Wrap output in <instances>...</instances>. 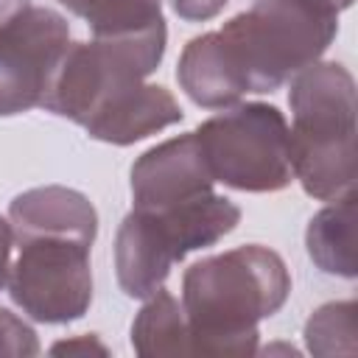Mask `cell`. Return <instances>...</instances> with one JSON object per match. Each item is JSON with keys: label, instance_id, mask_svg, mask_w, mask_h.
Wrapping results in <instances>:
<instances>
[{"label": "cell", "instance_id": "14", "mask_svg": "<svg viewBox=\"0 0 358 358\" xmlns=\"http://www.w3.org/2000/svg\"><path fill=\"white\" fill-rule=\"evenodd\" d=\"M305 246L319 271L352 280L358 271L355 263V193L333 199L319 210L305 232Z\"/></svg>", "mask_w": 358, "mask_h": 358}, {"label": "cell", "instance_id": "24", "mask_svg": "<svg viewBox=\"0 0 358 358\" xmlns=\"http://www.w3.org/2000/svg\"><path fill=\"white\" fill-rule=\"evenodd\" d=\"M330 3H333V6L338 8V11H341V8H350V6H352V0H330Z\"/></svg>", "mask_w": 358, "mask_h": 358}, {"label": "cell", "instance_id": "10", "mask_svg": "<svg viewBox=\"0 0 358 358\" xmlns=\"http://www.w3.org/2000/svg\"><path fill=\"white\" fill-rule=\"evenodd\" d=\"M185 117L179 101L162 84L134 81L115 90L81 126L92 140L112 145H131L157 134Z\"/></svg>", "mask_w": 358, "mask_h": 358}, {"label": "cell", "instance_id": "16", "mask_svg": "<svg viewBox=\"0 0 358 358\" xmlns=\"http://www.w3.org/2000/svg\"><path fill=\"white\" fill-rule=\"evenodd\" d=\"M70 14L81 17L92 36H117L165 22L159 0H59Z\"/></svg>", "mask_w": 358, "mask_h": 358}, {"label": "cell", "instance_id": "9", "mask_svg": "<svg viewBox=\"0 0 358 358\" xmlns=\"http://www.w3.org/2000/svg\"><path fill=\"white\" fill-rule=\"evenodd\" d=\"M8 224L17 243L34 238H62L92 246L98 235V213L92 201L62 185L31 187L8 204Z\"/></svg>", "mask_w": 358, "mask_h": 358}, {"label": "cell", "instance_id": "8", "mask_svg": "<svg viewBox=\"0 0 358 358\" xmlns=\"http://www.w3.org/2000/svg\"><path fill=\"white\" fill-rule=\"evenodd\" d=\"M213 173L196 140V131L171 137L131 165V199L137 210H171L213 193Z\"/></svg>", "mask_w": 358, "mask_h": 358}, {"label": "cell", "instance_id": "12", "mask_svg": "<svg viewBox=\"0 0 358 358\" xmlns=\"http://www.w3.org/2000/svg\"><path fill=\"white\" fill-rule=\"evenodd\" d=\"M176 81L185 95L204 109L235 106L249 92L238 59L221 31L193 36L185 45L176 64Z\"/></svg>", "mask_w": 358, "mask_h": 358}, {"label": "cell", "instance_id": "3", "mask_svg": "<svg viewBox=\"0 0 358 358\" xmlns=\"http://www.w3.org/2000/svg\"><path fill=\"white\" fill-rule=\"evenodd\" d=\"M336 34L338 8L330 0H255L221 28L249 92L280 90L319 62Z\"/></svg>", "mask_w": 358, "mask_h": 358}, {"label": "cell", "instance_id": "19", "mask_svg": "<svg viewBox=\"0 0 358 358\" xmlns=\"http://www.w3.org/2000/svg\"><path fill=\"white\" fill-rule=\"evenodd\" d=\"M229 0H171L173 11L187 22H207L224 11Z\"/></svg>", "mask_w": 358, "mask_h": 358}, {"label": "cell", "instance_id": "13", "mask_svg": "<svg viewBox=\"0 0 358 358\" xmlns=\"http://www.w3.org/2000/svg\"><path fill=\"white\" fill-rule=\"evenodd\" d=\"M151 215L157 218V224L165 232L176 257L185 260L190 252L215 246L224 235H229L241 221V207L235 201H229L227 196L207 193V196H199L179 207L159 210Z\"/></svg>", "mask_w": 358, "mask_h": 358}, {"label": "cell", "instance_id": "18", "mask_svg": "<svg viewBox=\"0 0 358 358\" xmlns=\"http://www.w3.org/2000/svg\"><path fill=\"white\" fill-rule=\"evenodd\" d=\"M39 338L28 322L8 308H0V355H36Z\"/></svg>", "mask_w": 358, "mask_h": 358}, {"label": "cell", "instance_id": "15", "mask_svg": "<svg viewBox=\"0 0 358 358\" xmlns=\"http://www.w3.org/2000/svg\"><path fill=\"white\" fill-rule=\"evenodd\" d=\"M131 347L143 358L159 355H193V338L182 302L157 288L131 322Z\"/></svg>", "mask_w": 358, "mask_h": 358}, {"label": "cell", "instance_id": "22", "mask_svg": "<svg viewBox=\"0 0 358 358\" xmlns=\"http://www.w3.org/2000/svg\"><path fill=\"white\" fill-rule=\"evenodd\" d=\"M25 8H31V0H0V28L14 22Z\"/></svg>", "mask_w": 358, "mask_h": 358}, {"label": "cell", "instance_id": "4", "mask_svg": "<svg viewBox=\"0 0 358 358\" xmlns=\"http://www.w3.org/2000/svg\"><path fill=\"white\" fill-rule=\"evenodd\" d=\"M168 42L165 22L117 36L70 42L42 98V109L78 126L120 87L145 81L162 62Z\"/></svg>", "mask_w": 358, "mask_h": 358}, {"label": "cell", "instance_id": "11", "mask_svg": "<svg viewBox=\"0 0 358 358\" xmlns=\"http://www.w3.org/2000/svg\"><path fill=\"white\" fill-rule=\"evenodd\" d=\"M179 263L165 232L148 210H131L115 235V274L117 285L131 299H148L165 285L171 268Z\"/></svg>", "mask_w": 358, "mask_h": 358}, {"label": "cell", "instance_id": "6", "mask_svg": "<svg viewBox=\"0 0 358 358\" xmlns=\"http://www.w3.org/2000/svg\"><path fill=\"white\" fill-rule=\"evenodd\" d=\"M11 302L42 324H67L81 319L92 302L90 246L62 238H34L20 243L8 268Z\"/></svg>", "mask_w": 358, "mask_h": 358}, {"label": "cell", "instance_id": "7", "mask_svg": "<svg viewBox=\"0 0 358 358\" xmlns=\"http://www.w3.org/2000/svg\"><path fill=\"white\" fill-rule=\"evenodd\" d=\"M67 45V20L45 6H31L0 28V117L42 106Z\"/></svg>", "mask_w": 358, "mask_h": 358}, {"label": "cell", "instance_id": "23", "mask_svg": "<svg viewBox=\"0 0 358 358\" xmlns=\"http://www.w3.org/2000/svg\"><path fill=\"white\" fill-rule=\"evenodd\" d=\"M263 352H266V355H271V352H288V355H299L294 347H285V344H277V347H266Z\"/></svg>", "mask_w": 358, "mask_h": 358}, {"label": "cell", "instance_id": "21", "mask_svg": "<svg viewBox=\"0 0 358 358\" xmlns=\"http://www.w3.org/2000/svg\"><path fill=\"white\" fill-rule=\"evenodd\" d=\"M11 243H14V232H11V224L0 215V291L6 288V280H8V268H11Z\"/></svg>", "mask_w": 358, "mask_h": 358}, {"label": "cell", "instance_id": "20", "mask_svg": "<svg viewBox=\"0 0 358 358\" xmlns=\"http://www.w3.org/2000/svg\"><path fill=\"white\" fill-rule=\"evenodd\" d=\"M53 355H62V352H98V355H109V347L103 341H98V336H78V338H67V341H56L50 347Z\"/></svg>", "mask_w": 358, "mask_h": 358}, {"label": "cell", "instance_id": "5", "mask_svg": "<svg viewBox=\"0 0 358 358\" xmlns=\"http://www.w3.org/2000/svg\"><path fill=\"white\" fill-rule=\"evenodd\" d=\"M215 182L243 193H277L291 185V131L271 103H235L196 129Z\"/></svg>", "mask_w": 358, "mask_h": 358}, {"label": "cell", "instance_id": "1", "mask_svg": "<svg viewBox=\"0 0 358 358\" xmlns=\"http://www.w3.org/2000/svg\"><path fill=\"white\" fill-rule=\"evenodd\" d=\"M291 294L282 257L260 243L196 260L182 277L193 355H255L257 324Z\"/></svg>", "mask_w": 358, "mask_h": 358}, {"label": "cell", "instance_id": "17", "mask_svg": "<svg viewBox=\"0 0 358 358\" xmlns=\"http://www.w3.org/2000/svg\"><path fill=\"white\" fill-rule=\"evenodd\" d=\"M358 305L352 299L327 302L305 322V344L313 355H352L358 350Z\"/></svg>", "mask_w": 358, "mask_h": 358}, {"label": "cell", "instance_id": "2", "mask_svg": "<svg viewBox=\"0 0 358 358\" xmlns=\"http://www.w3.org/2000/svg\"><path fill=\"white\" fill-rule=\"evenodd\" d=\"M291 171L302 190L333 201L355 185V78L338 62H313L291 78Z\"/></svg>", "mask_w": 358, "mask_h": 358}]
</instances>
